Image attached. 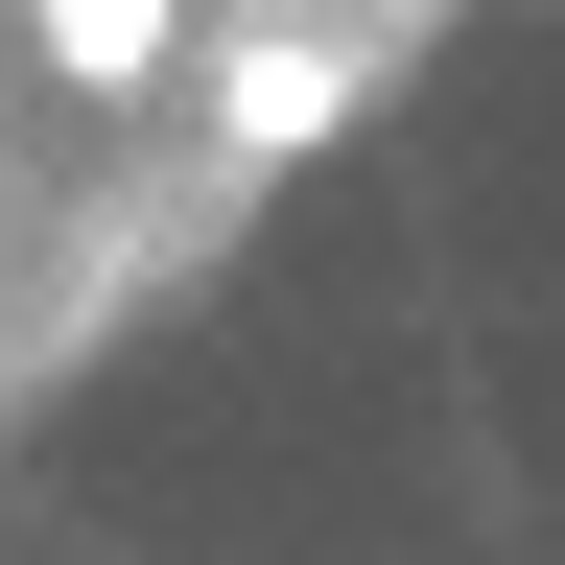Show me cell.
Wrapping results in <instances>:
<instances>
[{"label": "cell", "mask_w": 565, "mask_h": 565, "mask_svg": "<svg viewBox=\"0 0 565 565\" xmlns=\"http://www.w3.org/2000/svg\"><path fill=\"white\" fill-rule=\"evenodd\" d=\"M471 0H0V401L118 353Z\"/></svg>", "instance_id": "6da1fadb"}]
</instances>
